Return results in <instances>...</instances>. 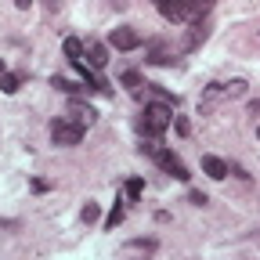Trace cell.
Here are the masks:
<instances>
[{"label":"cell","mask_w":260,"mask_h":260,"mask_svg":"<svg viewBox=\"0 0 260 260\" xmlns=\"http://www.w3.org/2000/svg\"><path fill=\"white\" fill-rule=\"evenodd\" d=\"M246 80H220V83H210V87H203V98H199V112L203 116H210V112H217L224 102H235V98H242L246 94Z\"/></svg>","instance_id":"cell-1"},{"label":"cell","mask_w":260,"mask_h":260,"mask_svg":"<svg viewBox=\"0 0 260 260\" xmlns=\"http://www.w3.org/2000/svg\"><path fill=\"white\" fill-rule=\"evenodd\" d=\"M155 8L167 22H188V25L213 11V4H206V0H159Z\"/></svg>","instance_id":"cell-2"},{"label":"cell","mask_w":260,"mask_h":260,"mask_svg":"<svg viewBox=\"0 0 260 260\" xmlns=\"http://www.w3.org/2000/svg\"><path fill=\"white\" fill-rule=\"evenodd\" d=\"M170 123H174V109L162 105V102H148L138 116V130L145 138H162L170 130Z\"/></svg>","instance_id":"cell-3"},{"label":"cell","mask_w":260,"mask_h":260,"mask_svg":"<svg viewBox=\"0 0 260 260\" xmlns=\"http://www.w3.org/2000/svg\"><path fill=\"white\" fill-rule=\"evenodd\" d=\"M138 148H141V155H148L155 167H159V170H167L170 177H177V181H188V177H191V174H188V167H184V162H181L170 148H162V145H155V141L138 145Z\"/></svg>","instance_id":"cell-4"},{"label":"cell","mask_w":260,"mask_h":260,"mask_svg":"<svg viewBox=\"0 0 260 260\" xmlns=\"http://www.w3.org/2000/svg\"><path fill=\"white\" fill-rule=\"evenodd\" d=\"M83 134H87V130H83L80 123H73L69 116H58V119L51 123V141H54V145H61V148L80 145V141H83Z\"/></svg>","instance_id":"cell-5"},{"label":"cell","mask_w":260,"mask_h":260,"mask_svg":"<svg viewBox=\"0 0 260 260\" xmlns=\"http://www.w3.org/2000/svg\"><path fill=\"white\" fill-rule=\"evenodd\" d=\"M206 40H210V22H206V18H199V22H191V25H188L184 40H181V51H184V54H191V51H199Z\"/></svg>","instance_id":"cell-6"},{"label":"cell","mask_w":260,"mask_h":260,"mask_svg":"<svg viewBox=\"0 0 260 260\" xmlns=\"http://www.w3.org/2000/svg\"><path fill=\"white\" fill-rule=\"evenodd\" d=\"M109 44H112L116 51H138V47H141V32L130 29V25H116L112 37H109Z\"/></svg>","instance_id":"cell-7"},{"label":"cell","mask_w":260,"mask_h":260,"mask_svg":"<svg viewBox=\"0 0 260 260\" xmlns=\"http://www.w3.org/2000/svg\"><path fill=\"white\" fill-rule=\"evenodd\" d=\"M83 54H87V65H90V69H105V65H109V47L98 44V40H87V44H83Z\"/></svg>","instance_id":"cell-8"},{"label":"cell","mask_w":260,"mask_h":260,"mask_svg":"<svg viewBox=\"0 0 260 260\" xmlns=\"http://www.w3.org/2000/svg\"><path fill=\"white\" fill-rule=\"evenodd\" d=\"M203 174L213 177V181H224L228 174H232V167H228L220 155H203Z\"/></svg>","instance_id":"cell-9"},{"label":"cell","mask_w":260,"mask_h":260,"mask_svg":"<svg viewBox=\"0 0 260 260\" xmlns=\"http://www.w3.org/2000/svg\"><path fill=\"white\" fill-rule=\"evenodd\" d=\"M69 119H73V123H80V126L87 130V126H94L98 112H94L90 105H83V102H73V105H69Z\"/></svg>","instance_id":"cell-10"},{"label":"cell","mask_w":260,"mask_h":260,"mask_svg":"<svg viewBox=\"0 0 260 260\" xmlns=\"http://www.w3.org/2000/svg\"><path fill=\"white\" fill-rule=\"evenodd\" d=\"M51 87H54V90H61V94H73V98L87 90V83H76V80H65V76H51Z\"/></svg>","instance_id":"cell-11"},{"label":"cell","mask_w":260,"mask_h":260,"mask_svg":"<svg viewBox=\"0 0 260 260\" xmlns=\"http://www.w3.org/2000/svg\"><path fill=\"white\" fill-rule=\"evenodd\" d=\"M61 51H65V58H69L73 65H76V61H83V40H76V37L65 40V44H61Z\"/></svg>","instance_id":"cell-12"},{"label":"cell","mask_w":260,"mask_h":260,"mask_svg":"<svg viewBox=\"0 0 260 260\" xmlns=\"http://www.w3.org/2000/svg\"><path fill=\"white\" fill-rule=\"evenodd\" d=\"M145 61H152V65L170 61V54H167V47H162V40H152V44H148V58H145Z\"/></svg>","instance_id":"cell-13"},{"label":"cell","mask_w":260,"mask_h":260,"mask_svg":"<svg viewBox=\"0 0 260 260\" xmlns=\"http://www.w3.org/2000/svg\"><path fill=\"white\" fill-rule=\"evenodd\" d=\"M126 253H155V239H134V242H126Z\"/></svg>","instance_id":"cell-14"},{"label":"cell","mask_w":260,"mask_h":260,"mask_svg":"<svg viewBox=\"0 0 260 260\" xmlns=\"http://www.w3.org/2000/svg\"><path fill=\"white\" fill-rule=\"evenodd\" d=\"M22 87V76L18 73H4V76H0V90H4V94H15Z\"/></svg>","instance_id":"cell-15"},{"label":"cell","mask_w":260,"mask_h":260,"mask_svg":"<svg viewBox=\"0 0 260 260\" xmlns=\"http://www.w3.org/2000/svg\"><path fill=\"white\" fill-rule=\"evenodd\" d=\"M141 191H145V181H141V177H130V181H126V199H130V203H138Z\"/></svg>","instance_id":"cell-16"},{"label":"cell","mask_w":260,"mask_h":260,"mask_svg":"<svg viewBox=\"0 0 260 260\" xmlns=\"http://www.w3.org/2000/svg\"><path fill=\"white\" fill-rule=\"evenodd\" d=\"M98 217H102V210H98V203H87V206L80 210V220H83V224H98Z\"/></svg>","instance_id":"cell-17"},{"label":"cell","mask_w":260,"mask_h":260,"mask_svg":"<svg viewBox=\"0 0 260 260\" xmlns=\"http://www.w3.org/2000/svg\"><path fill=\"white\" fill-rule=\"evenodd\" d=\"M119 220H123V206H119V203H116V206H112V213H109V217H105V228H116V224H119Z\"/></svg>","instance_id":"cell-18"},{"label":"cell","mask_w":260,"mask_h":260,"mask_svg":"<svg viewBox=\"0 0 260 260\" xmlns=\"http://www.w3.org/2000/svg\"><path fill=\"white\" fill-rule=\"evenodd\" d=\"M123 83H126V87H130V90H141V87H145V83H141V76H138V73H123Z\"/></svg>","instance_id":"cell-19"},{"label":"cell","mask_w":260,"mask_h":260,"mask_svg":"<svg viewBox=\"0 0 260 260\" xmlns=\"http://www.w3.org/2000/svg\"><path fill=\"white\" fill-rule=\"evenodd\" d=\"M188 199H191L195 206H206V203H210V199H206V195H203V191H191V195H188Z\"/></svg>","instance_id":"cell-20"},{"label":"cell","mask_w":260,"mask_h":260,"mask_svg":"<svg viewBox=\"0 0 260 260\" xmlns=\"http://www.w3.org/2000/svg\"><path fill=\"white\" fill-rule=\"evenodd\" d=\"M246 112H249V116H256V119H260V98H256V102H249V109H246Z\"/></svg>","instance_id":"cell-21"},{"label":"cell","mask_w":260,"mask_h":260,"mask_svg":"<svg viewBox=\"0 0 260 260\" xmlns=\"http://www.w3.org/2000/svg\"><path fill=\"white\" fill-rule=\"evenodd\" d=\"M4 73H8V69H4V58H0V76H4Z\"/></svg>","instance_id":"cell-22"}]
</instances>
